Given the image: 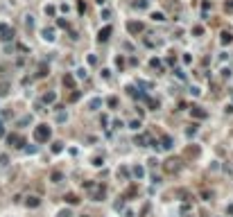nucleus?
<instances>
[{"label":"nucleus","mask_w":233,"mask_h":217,"mask_svg":"<svg viewBox=\"0 0 233 217\" xmlns=\"http://www.w3.org/2000/svg\"><path fill=\"white\" fill-rule=\"evenodd\" d=\"M34 138H36L39 142H45L50 138V127L48 124H39V127L34 129Z\"/></svg>","instance_id":"nucleus-1"},{"label":"nucleus","mask_w":233,"mask_h":217,"mask_svg":"<svg viewBox=\"0 0 233 217\" xmlns=\"http://www.w3.org/2000/svg\"><path fill=\"white\" fill-rule=\"evenodd\" d=\"M11 36H14V30H11L7 23H0V39H2V41H9Z\"/></svg>","instance_id":"nucleus-2"},{"label":"nucleus","mask_w":233,"mask_h":217,"mask_svg":"<svg viewBox=\"0 0 233 217\" xmlns=\"http://www.w3.org/2000/svg\"><path fill=\"white\" fill-rule=\"evenodd\" d=\"M127 27H129V32L131 34H138V32H143V25H141V23H127Z\"/></svg>","instance_id":"nucleus-3"},{"label":"nucleus","mask_w":233,"mask_h":217,"mask_svg":"<svg viewBox=\"0 0 233 217\" xmlns=\"http://www.w3.org/2000/svg\"><path fill=\"white\" fill-rule=\"evenodd\" d=\"M193 116H195L197 120H204V118H206V111H204L201 106H193Z\"/></svg>","instance_id":"nucleus-4"},{"label":"nucleus","mask_w":233,"mask_h":217,"mask_svg":"<svg viewBox=\"0 0 233 217\" xmlns=\"http://www.w3.org/2000/svg\"><path fill=\"white\" fill-rule=\"evenodd\" d=\"M111 36V27H104V30H100V34H97V39H100V41H107V39Z\"/></svg>","instance_id":"nucleus-5"},{"label":"nucleus","mask_w":233,"mask_h":217,"mask_svg":"<svg viewBox=\"0 0 233 217\" xmlns=\"http://www.w3.org/2000/svg\"><path fill=\"white\" fill-rule=\"evenodd\" d=\"M43 39H45V41H54V30H52V27H45V30H43Z\"/></svg>","instance_id":"nucleus-6"},{"label":"nucleus","mask_w":233,"mask_h":217,"mask_svg":"<svg viewBox=\"0 0 233 217\" xmlns=\"http://www.w3.org/2000/svg\"><path fill=\"white\" fill-rule=\"evenodd\" d=\"M100 106H102V100H100V97H93V100L88 102V108H91V111H97Z\"/></svg>","instance_id":"nucleus-7"},{"label":"nucleus","mask_w":233,"mask_h":217,"mask_svg":"<svg viewBox=\"0 0 233 217\" xmlns=\"http://www.w3.org/2000/svg\"><path fill=\"white\" fill-rule=\"evenodd\" d=\"M54 100H57V95H54V93H45V95H43V102H45V104H52Z\"/></svg>","instance_id":"nucleus-8"},{"label":"nucleus","mask_w":233,"mask_h":217,"mask_svg":"<svg viewBox=\"0 0 233 217\" xmlns=\"http://www.w3.org/2000/svg\"><path fill=\"white\" fill-rule=\"evenodd\" d=\"M163 149H170V147H172V138H170V136H163Z\"/></svg>","instance_id":"nucleus-9"},{"label":"nucleus","mask_w":233,"mask_h":217,"mask_svg":"<svg viewBox=\"0 0 233 217\" xmlns=\"http://www.w3.org/2000/svg\"><path fill=\"white\" fill-rule=\"evenodd\" d=\"M7 93H9V84H7V82H2V84H0V97H5Z\"/></svg>","instance_id":"nucleus-10"},{"label":"nucleus","mask_w":233,"mask_h":217,"mask_svg":"<svg viewBox=\"0 0 233 217\" xmlns=\"http://www.w3.org/2000/svg\"><path fill=\"white\" fill-rule=\"evenodd\" d=\"M147 0H136V2H133V7H136V9H147Z\"/></svg>","instance_id":"nucleus-11"},{"label":"nucleus","mask_w":233,"mask_h":217,"mask_svg":"<svg viewBox=\"0 0 233 217\" xmlns=\"http://www.w3.org/2000/svg\"><path fill=\"white\" fill-rule=\"evenodd\" d=\"M63 84H66V86H75V79H73V75H66V77H63Z\"/></svg>","instance_id":"nucleus-12"},{"label":"nucleus","mask_w":233,"mask_h":217,"mask_svg":"<svg viewBox=\"0 0 233 217\" xmlns=\"http://www.w3.org/2000/svg\"><path fill=\"white\" fill-rule=\"evenodd\" d=\"M36 75H39V77H45V75H48V68H45V64L39 66V72H36Z\"/></svg>","instance_id":"nucleus-13"},{"label":"nucleus","mask_w":233,"mask_h":217,"mask_svg":"<svg viewBox=\"0 0 233 217\" xmlns=\"http://www.w3.org/2000/svg\"><path fill=\"white\" fill-rule=\"evenodd\" d=\"M152 18L161 23V20H165V16H163V11H154V14H152Z\"/></svg>","instance_id":"nucleus-14"},{"label":"nucleus","mask_w":233,"mask_h":217,"mask_svg":"<svg viewBox=\"0 0 233 217\" xmlns=\"http://www.w3.org/2000/svg\"><path fill=\"white\" fill-rule=\"evenodd\" d=\"M9 142H14L16 147H21V145H23V140L18 138V136H9Z\"/></svg>","instance_id":"nucleus-15"},{"label":"nucleus","mask_w":233,"mask_h":217,"mask_svg":"<svg viewBox=\"0 0 233 217\" xmlns=\"http://www.w3.org/2000/svg\"><path fill=\"white\" fill-rule=\"evenodd\" d=\"M231 41H233V36H231L229 32H224V34H222V43L226 45V43H231Z\"/></svg>","instance_id":"nucleus-16"},{"label":"nucleus","mask_w":233,"mask_h":217,"mask_svg":"<svg viewBox=\"0 0 233 217\" xmlns=\"http://www.w3.org/2000/svg\"><path fill=\"white\" fill-rule=\"evenodd\" d=\"M25 27H27V30H32V27H34V18H32V16H27V18H25Z\"/></svg>","instance_id":"nucleus-17"},{"label":"nucleus","mask_w":233,"mask_h":217,"mask_svg":"<svg viewBox=\"0 0 233 217\" xmlns=\"http://www.w3.org/2000/svg\"><path fill=\"white\" fill-rule=\"evenodd\" d=\"M149 64H152V68H156V70H161V68H163L159 59H152V61H149Z\"/></svg>","instance_id":"nucleus-18"},{"label":"nucleus","mask_w":233,"mask_h":217,"mask_svg":"<svg viewBox=\"0 0 233 217\" xmlns=\"http://www.w3.org/2000/svg\"><path fill=\"white\" fill-rule=\"evenodd\" d=\"M36 204H39L36 197H30V199H27V206H36Z\"/></svg>","instance_id":"nucleus-19"},{"label":"nucleus","mask_w":233,"mask_h":217,"mask_svg":"<svg viewBox=\"0 0 233 217\" xmlns=\"http://www.w3.org/2000/svg\"><path fill=\"white\" fill-rule=\"evenodd\" d=\"M133 174H136V176H138V179H141V176L145 174V170H143V167H136V170H133Z\"/></svg>","instance_id":"nucleus-20"},{"label":"nucleus","mask_w":233,"mask_h":217,"mask_svg":"<svg viewBox=\"0 0 233 217\" xmlns=\"http://www.w3.org/2000/svg\"><path fill=\"white\" fill-rule=\"evenodd\" d=\"M145 140H147L145 136H138V138H136V145H145Z\"/></svg>","instance_id":"nucleus-21"},{"label":"nucleus","mask_w":233,"mask_h":217,"mask_svg":"<svg viewBox=\"0 0 233 217\" xmlns=\"http://www.w3.org/2000/svg\"><path fill=\"white\" fill-rule=\"evenodd\" d=\"M54 11H57L54 7H45V14H50V16H54Z\"/></svg>","instance_id":"nucleus-22"},{"label":"nucleus","mask_w":233,"mask_h":217,"mask_svg":"<svg viewBox=\"0 0 233 217\" xmlns=\"http://www.w3.org/2000/svg\"><path fill=\"white\" fill-rule=\"evenodd\" d=\"M57 25H59V27H68V23L63 20V18H59V20H57Z\"/></svg>","instance_id":"nucleus-23"},{"label":"nucleus","mask_w":233,"mask_h":217,"mask_svg":"<svg viewBox=\"0 0 233 217\" xmlns=\"http://www.w3.org/2000/svg\"><path fill=\"white\" fill-rule=\"evenodd\" d=\"M0 165H7V156H0Z\"/></svg>","instance_id":"nucleus-24"},{"label":"nucleus","mask_w":233,"mask_h":217,"mask_svg":"<svg viewBox=\"0 0 233 217\" xmlns=\"http://www.w3.org/2000/svg\"><path fill=\"white\" fill-rule=\"evenodd\" d=\"M226 9H231V11H233V0H229V2H226Z\"/></svg>","instance_id":"nucleus-25"},{"label":"nucleus","mask_w":233,"mask_h":217,"mask_svg":"<svg viewBox=\"0 0 233 217\" xmlns=\"http://www.w3.org/2000/svg\"><path fill=\"white\" fill-rule=\"evenodd\" d=\"M5 134V129H2V122H0V136H2Z\"/></svg>","instance_id":"nucleus-26"}]
</instances>
